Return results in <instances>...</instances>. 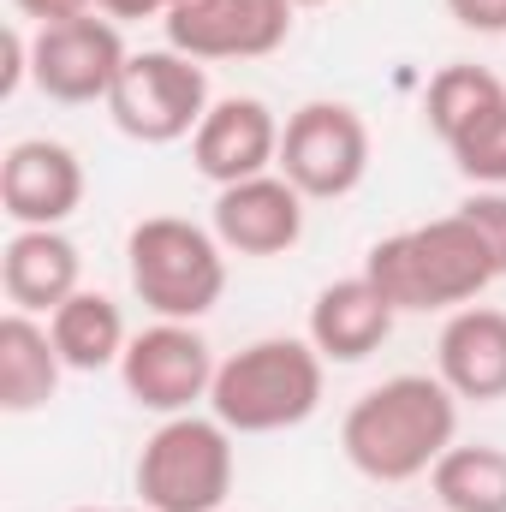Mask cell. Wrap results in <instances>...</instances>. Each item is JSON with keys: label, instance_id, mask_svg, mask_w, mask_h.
<instances>
[{"label": "cell", "instance_id": "1", "mask_svg": "<svg viewBox=\"0 0 506 512\" xmlns=\"http://www.w3.org/2000/svg\"><path fill=\"white\" fill-rule=\"evenodd\" d=\"M453 441H459V399L441 376H387L340 423V453L370 483L429 477Z\"/></svg>", "mask_w": 506, "mask_h": 512}, {"label": "cell", "instance_id": "2", "mask_svg": "<svg viewBox=\"0 0 506 512\" xmlns=\"http://www.w3.org/2000/svg\"><path fill=\"white\" fill-rule=\"evenodd\" d=\"M364 274L376 280L381 298L399 316L405 310H465L495 280H506L495 251H489V239L477 233V221L465 209L376 239L370 256H364Z\"/></svg>", "mask_w": 506, "mask_h": 512}, {"label": "cell", "instance_id": "3", "mask_svg": "<svg viewBox=\"0 0 506 512\" xmlns=\"http://www.w3.org/2000/svg\"><path fill=\"white\" fill-rule=\"evenodd\" d=\"M322 370H328V358L310 340H292V334L251 340L233 358H221L215 387H209V411L233 435H280V429H298L322 405Z\"/></svg>", "mask_w": 506, "mask_h": 512}, {"label": "cell", "instance_id": "4", "mask_svg": "<svg viewBox=\"0 0 506 512\" xmlns=\"http://www.w3.org/2000/svg\"><path fill=\"white\" fill-rule=\"evenodd\" d=\"M126 274L161 322H203L227 292V245L185 215H149L126 233Z\"/></svg>", "mask_w": 506, "mask_h": 512}, {"label": "cell", "instance_id": "5", "mask_svg": "<svg viewBox=\"0 0 506 512\" xmlns=\"http://www.w3.org/2000/svg\"><path fill=\"white\" fill-rule=\"evenodd\" d=\"M233 429L209 411H179L167 417L143 453H137V507L149 512H227V495H233Z\"/></svg>", "mask_w": 506, "mask_h": 512}, {"label": "cell", "instance_id": "6", "mask_svg": "<svg viewBox=\"0 0 506 512\" xmlns=\"http://www.w3.org/2000/svg\"><path fill=\"white\" fill-rule=\"evenodd\" d=\"M209 108H215L209 102V72H203V60H191L179 48L131 54L114 96H108V114L131 143H179V137H191L203 126Z\"/></svg>", "mask_w": 506, "mask_h": 512}, {"label": "cell", "instance_id": "7", "mask_svg": "<svg viewBox=\"0 0 506 512\" xmlns=\"http://www.w3.org/2000/svg\"><path fill=\"white\" fill-rule=\"evenodd\" d=\"M304 203H334L352 197L370 173V126L352 102H304L280 126V167Z\"/></svg>", "mask_w": 506, "mask_h": 512}, {"label": "cell", "instance_id": "8", "mask_svg": "<svg viewBox=\"0 0 506 512\" xmlns=\"http://www.w3.org/2000/svg\"><path fill=\"white\" fill-rule=\"evenodd\" d=\"M126 60L131 48L108 12H78V18L30 30V84L48 102H66V108L108 102L120 72H126Z\"/></svg>", "mask_w": 506, "mask_h": 512}, {"label": "cell", "instance_id": "9", "mask_svg": "<svg viewBox=\"0 0 506 512\" xmlns=\"http://www.w3.org/2000/svg\"><path fill=\"white\" fill-rule=\"evenodd\" d=\"M215 370L221 364H215L209 340L197 334V322H155V328L131 334L126 358H120L126 393L143 411H155V417H179L197 399H209Z\"/></svg>", "mask_w": 506, "mask_h": 512}, {"label": "cell", "instance_id": "10", "mask_svg": "<svg viewBox=\"0 0 506 512\" xmlns=\"http://www.w3.org/2000/svg\"><path fill=\"white\" fill-rule=\"evenodd\" d=\"M292 12H298L292 0H185L161 24H167V48L191 60H262L286 48Z\"/></svg>", "mask_w": 506, "mask_h": 512}, {"label": "cell", "instance_id": "11", "mask_svg": "<svg viewBox=\"0 0 506 512\" xmlns=\"http://www.w3.org/2000/svg\"><path fill=\"white\" fill-rule=\"evenodd\" d=\"M84 203V161L60 137H18L0 161V209L12 227H60Z\"/></svg>", "mask_w": 506, "mask_h": 512}, {"label": "cell", "instance_id": "12", "mask_svg": "<svg viewBox=\"0 0 506 512\" xmlns=\"http://www.w3.org/2000/svg\"><path fill=\"white\" fill-rule=\"evenodd\" d=\"M191 167L227 191V185H245L256 173H274L280 167V120L262 96H221L203 126L191 131Z\"/></svg>", "mask_w": 506, "mask_h": 512}, {"label": "cell", "instance_id": "13", "mask_svg": "<svg viewBox=\"0 0 506 512\" xmlns=\"http://www.w3.org/2000/svg\"><path fill=\"white\" fill-rule=\"evenodd\" d=\"M215 239L239 256H286L304 239V191L286 173L215 191Z\"/></svg>", "mask_w": 506, "mask_h": 512}, {"label": "cell", "instance_id": "14", "mask_svg": "<svg viewBox=\"0 0 506 512\" xmlns=\"http://www.w3.org/2000/svg\"><path fill=\"white\" fill-rule=\"evenodd\" d=\"M435 376L453 387V399H471V405L506 399V310L495 304L453 310L435 340Z\"/></svg>", "mask_w": 506, "mask_h": 512}, {"label": "cell", "instance_id": "15", "mask_svg": "<svg viewBox=\"0 0 506 512\" xmlns=\"http://www.w3.org/2000/svg\"><path fill=\"white\" fill-rule=\"evenodd\" d=\"M84 256L60 227H18L0 251V292L6 310H30V316H54L84 280Z\"/></svg>", "mask_w": 506, "mask_h": 512}, {"label": "cell", "instance_id": "16", "mask_svg": "<svg viewBox=\"0 0 506 512\" xmlns=\"http://www.w3.org/2000/svg\"><path fill=\"white\" fill-rule=\"evenodd\" d=\"M393 304L381 298V286L370 274H352V280H334L316 292L310 304V346L328 358V364H364L370 352H381V340L393 334Z\"/></svg>", "mask_w": 506, "mask_h": 512}, {"label": "cell", "instance_id": "17", "mask_svg": "<svg viewBox=\"0 0 506 512\" xmlns=\"http://www.w3.org/2000/svg\"><path fill=\"white\" fill-rule=\"evenodd\" d=\"M60 352L54 334L30 316V310H6L0 316V411L6 417H30L60 393Z\"/></svg>", "mask_w": 506, "mask_h": 512}, {"label": "cell", "instance_id": "18", "mask_svg": "<svg viewBox=\"0 0 506 512\" xmlns=\"http://www.w3.org/2000/svg\"><path fill=\"white\" fill-rule=\"evenodd\" d=\"M48 334H54L60 364H66V370H78V376L114 370V364L126 358V346H131L120 304H114L108 292H90V286H78V292L48 316Z\"/></svg>", "mask_w": 506, "mask_h": 512}, {"label": "cell", "instance_id": "19", "mask_svg": "<svg viewBox=\"0 0 506 512\" xmlns=\"http://www.w3.org/2000/svg\"><path fill=\"white\" fill-rule=\"evenodd\" d=\"M429 489H435L441 512H506V447L453 441L435 459Z\"/></svg>", "mask_w": 506, "mask_h": 512}, {"label": "cell", "instance_id": "20", "mask_svg": "<svg viewBox=\"0 0 506 512\" xmlns=\"http://www.w3.org/2000/svg\"><path fill=\"white\" fill-rule=\"evenodd\" d=\"M506 108V84L489 72V66H441L429 78V96H423V114H429V131L441 143H459L471 126H483L489 114Z\"/></svg>", "mask_w": 506, "mask_h": 512}, {"label": "cell", "instance_id": "21", "mask_svg": "<svg viewBox=\"0 0 506 512\" xmlns=\"http://www.w3.org/2000/svg\"><path fill=\"white\" fill-rule=\"evenodd\" d=\"M447 155L477 191H506V108L489 114L483 126H471L459 143H447Z\"/></svg>", "mask_w": 506, "mask_h": 512}, {"label": "cell", "instance_id": "22", "mask_svg": "<svg viewBox=\"0 0 506 512\" xmlns=\"http://www.w3.org/2000/svg\"><path fill=\"white\" fill-rule=\"evenodd\" d=\"M459 209L477 221V233L489 239V251H495V262H501V274H506V191H471Z\"/></svg>", "mask_w": 506, "mask_h": 512}, {"label": "cell", "instance_id": "23", "mask_svg": "<svg viewBox=\"0 0 506 512\" xmlns=\"http://www.w3.org/2000/svg\"><path fill=\"white\" fill-rule=\"evenodd\" d=\"M453 24L459 30H477V36H506V0H447Z\"/></svg>", "mask_w": 506, "mask_h": 512}, {"label": "cell", "instance_id": "24", "mask_svg": "<svg viewBox=\"0 0 506 512\" xmlns=\"http://www.w3.org/2000/svg\"><path fill=\"white\" fill-rule=\"evenodd\" d=\"M24 78H30V36L12 24V30H6V72H0V96H12Z\"/></svg>", "mask_w": 506, "mask_h": 512}, {"label": "cell", "instance_id": "25", "mask_svg": "<svg viewBox=\"0 0 506 512\" xmlns=\"http://www.w3.org/2000/svg\"><path fill=\"white\" fill-rule=\"evenodd\" d=\"M18 18L30 24H60V18H78V12H96V0H12Z\"/></svg>", "mask_w": 506, "mask_h": 512}, {"label": "cell", "instance_id": "26", "mask_svg": "<svg viewBox=\"0 0 506 512\" xmlns=\"http://www.w3.org/2000/svg\"><path fill=\"white\" fill-rule=\"evenodd\" d=\"M173 6H185V0H96V12H108L114 24H131V18H167Z\"/></svg>", "mask_w": 506, "mask_h": 512}, {"label": "cell", "instance_id": "27", "mask_svg": "<svg viewBox=\"0 0 506 512\" xmlns=\"http://www.w3.org/2000/svg\"><path fill=\"white\" fill-rule=\"evenodd\" d=\"M292 6H328V0H292Z\"/></svg>", "mask_w": 506, "mask_h": 512}, {"label": "cell", "instance_id": "28", "mask_svg": "<svg viewBox=\"0 0 506 512\" xmlns=\"http://www.w3.org/2000/svg\"><path fill=\"white\" fill-rule=\"evenodd\" d=\"M72 512H114V507H72Z\"/></svg>", "mask_w": 506, "mask_h": 512}]
</instances>
